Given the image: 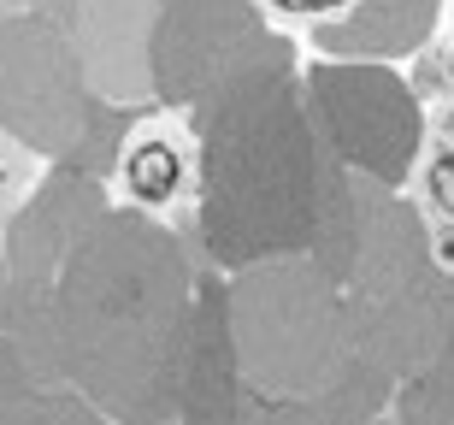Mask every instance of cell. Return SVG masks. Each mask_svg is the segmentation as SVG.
Listing matches in <instances>:
<instances>
[{
  "label": "cell",
  "instance_id": "cell-1",
  "mask_svg": "<svg viewBox=\"0 0 454 425\" xmlns=\"http://www.w3.org/2000/svg\"><path fill=\"white\" fill-rule=\"evenodd\" d=\"M419 213H425V231H431V248L437 260L454 272V95L442 101L431 137H425V160H419Z\"/></svg>",
  "mask_w": 454,
  "mask_h": 425
},
{
  "label": "cell",
  "instance_id": "cell-2",
  "mask_svg": "<svg viewBox=\"0 0 454 425\" xmlns=\"http://www.w3.org/2000/svg\"><path fill=\"white\" fill-rule=\"evenodd\" d=\"M124 189L142 207H166L184 189V148L171 137H142L124 153Z\"/></svg>",
  "mask_w": 454,
  "mask_h": 425
},
{
  "label": "cell",
  "instance_id": "cell-3",
  "mask_svg": "<svg viewBox=\"0 0 454 425\" xmlns=\"http://www.w3.org/2000/svg\"><path fill=\"white\" fill-rule=\"evenodd\" d=\"M30 189H35V153L0 130V231L12 224V213L24 207Z\"/></svg>",
  "mask_w": 454,
  "mask_h": 425
},
{
  "label": "cell",
  "instance_id": "cell-4",
  "mask_svg": "<svg viewBox=\"0 0 454 425\" xmlns=\"http://www.w3.org/2000/svg\"><path fill=\"white\" fill-rule=\"evenodd\" d=\"M413 89H419L425 101H449L454 95V48L437 42V48L419 53V66H413Z\"/></svg>",
  "mask_w": 454,
  "mask_h": 425
},
{
  "label": "cell",
  "instance_id": "cell-5",
  "mask_svg": "<svg viewBox=\"0 0 454 425\" xmlns=\"http://www.w3.org/2000/svg\"><path fill=\"white\" fill-rule=\"evenodd\" d=\"M266 6H278V12H289V18H319V12L348 6V0H266Z\"/></svg>",
  "mask_w": 454,
  "mask_h": 425
}]
</instances>
